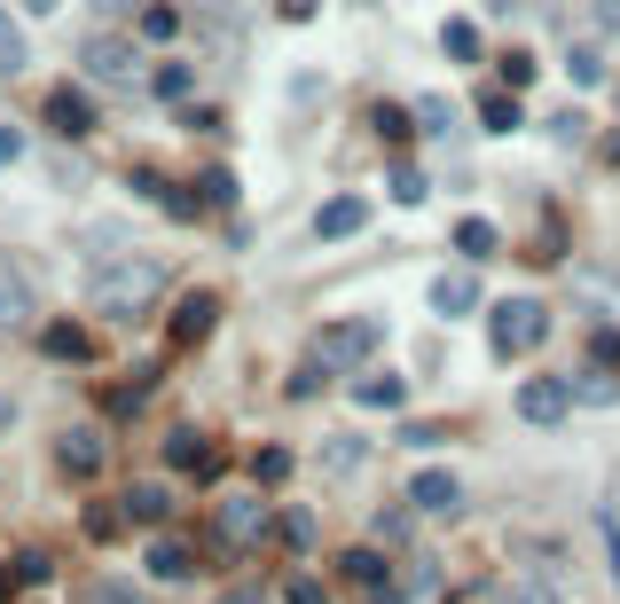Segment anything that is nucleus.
<instances>
[{
  "label": "nucleus",
  "instance_id": "nucleus-43",
  "mask_svg": "<svg viewBox=\"0 0 620 604\" xmlns=\"http://www.w3.org/2000/svg\"><path fill=\"white\" fill-rule=\"evenodd\" d=\"M103 16H134V9H150V0H94Z\"/></svg>",
  "mask_w": 620,
  "mask_h": 604
},
{
  "label": "nucleus",
  "instance_id": "nucleus-23",
  "mask_svg": "<svg viewBox=\"0 0 620 604\" xmlns=\"http://www.w3.org/2000/svg\"><path fill=\"white\" fill-rule=\"evenodd\" d=\"M189 87H197V72H189V63H166V72H150V94H157V103H189Z\"/></svg>",
  "mask_w": 620,
  "mask_h": 604
},
{
  "label": "nucleus",
  "instance_id": "nucleus-32",
  "mask_svg": "<svg viewBox=\"0 0 620 604\" xmlns=\"http://www.w3.org/2000/svg\"><path fill=\"white\" fill-rule=\"evenodd\" d=\"M197 196H205V205H236V174H220V165H212V174L197 181Z\"/></svg>",
  "mask_w": 620,
  "mask_h": 604
},
{
  "label": "nucleus",
  "instance_id": "nucleus-12",
  "mask_svg": "<svg viewBox=\"0 0 620 604\" xmlns=\"http://www.w3.org/2000/svg\"><path fill=\"white\" fill-rule=\"evenodd\" d=\"M166 463H173V472H212V463H220V448L205 440V432H166Z\"/></svg>",
  "mask_w": 620,
  "mask_h": 604
},
{
  "label": "nucleus",
  "instance_id": "nucleus-34",
  "mask_svg": "<svg viewBox=\"0 0 620 604\" xmlns=\"http://www.w3.org/2000/svg\"><path fill=\"white\" fill-rule=\"evenodd\" d=\"M393 205H424V174L416 165H393Z\"/></svg>",
  "mask_w": 620,
  "mask_h": 604
},
{
  "label": "nucleus",
  "instance_id": "nucleus-19",
  "mask_svg": "<svg viewBox=\"0 0 620 604\" xmlns=\"http://www.w3.org/2000/svg\"><path fill=\"white\" fill-rule=\"evenodd\" d=\"M440 48H448V63H479V55H487L479 24H464V16H455V24H440Z\"/></svg>",
  "mask_w": 620,
  "mask_h": 604
},
{
  "label": "nucleus",
  "instance_id": "nucleus-21",
  "mask_svg": "<svg viewBox=\"0 0 620 604\" xmlns=\"http://www.w3.org/2000/svg\"><path fill=\"white\" fill-rule=\"evenodd\" d=\"M150 574L157 581H189V574H197V557H189L181 542H150Z\"/></svg>",
  "mask_w": 620,
  "mask_h": 604
},
{
  "label": "nucleus",
  "instance_id": "nucleus-4",
  "mask_svg": "<svg viewBox=\"0 0 620 604\" xmlns=\"http://www.w3.org/2000/svg\"><path fill=\"white\" fill-rule=\"evenodd\" d=\"M377 354V322H322L314 330V369L338 377V369H362Z\"/></svg>",
  "mask_w": 620,
  "mask_h": 604
},
{
  "label": "nucleus",
  "instance_id": "nucleus-25",
  "mask_svg": "<svg viewBox=\"0 0 620 604\" xmlns=\"http://www.w3.org/2000/svg\"><path fill=\"white\" fill-rule=\"evenodd\" d=\"M518 118H527V111H518L511 94H487V103H479V126H487V133H511Z\"/></svg>",
  "mask_w": 620,
  "mask_h": 604
},
{
  "label": "nucleus",
  "instance_id": "nucleus-24",
  "mask_svg": "<svg viewBox=\"0 0 620 604\" xmlns=\"http://www.w3.org/2000/svg\"><path fill=\"white\" fill-rule=\"evenodd\" d=\"M455 244H464V259H487V252H495V220L464 213V220H455Z\"/></svg>",
  "mask_w": 620,
  "mask_h": 604
},
{
  "label": "nucleus",
  "instance_id": "nucleus-30",
  "mask_svg": "<svg viewBox=\"0 0 620 604\" xmlns=\"http://www.w3.org/2000/svg\"><path fill=\"white\" fill-rule=\"evenodd\" d=\"M362 440H331V448H322V463H331V472H362Z\"/></svg>",
  "mask_w": 620,
  "mask_h": 604
},
{
  "label": "nucleus",
  "instance_id": "nucleus-5",
  "mask_svg": "<svg viewBox=\"0 0 620 604\" xmlns=\"http://www.w3.org/2000/svg\"><path fill=\"white\" fill-rule=\"evenodd\" d=\"M550 338V307H542V298H503V307H495V346L503 354H534Z\"/></svg>",
  "mask_w": 620,
  "mask_h": 604
},
{
  "label": "nucleus",
  "instance_id": "nucleus-15",
  "mask_svg": "<svg viewBox=\"0 0 620 604\" xmlns=\"http://www.w3.org/2000/svg\"><path fill=\"white\" fill-rule=\"evenodd\" d=\"M40 354H48V361H94V338H87L79 322H48V330H40Z\"/></svg>",
  "mask_w": 620,
  "mask_h": 604
},
{
  "label": "nucleus",
  "instance_id": "nucleus-9",
  "mask_svg": "<svg viewBox=\"0 0 620 604\" xmlns=\"http://www.w3.org/2000/svg\"><path fill=\"white\" fill-rule=\"evenodd\" d=\"M377 604H440V565L432 557H409V574L393 589H377Z\"/></svg>",
  "mask_w": 620,
  "mask_h": 604
},
{
  "label": "nucleus",
  "instance_id": "nucleus-14",
  "mask_svg": "<svg viewBox=\"0 0 620 604\" xmlns=\"http://www.w3.org/2000/svg\"><path fill=\"white\" fill-rule=\"evenodd\" d=\"M362 220H370V205H362V196H331V205H322L314 213V228H322V236H362Z\"/></svg>",
  "mask_w": 620,
  "mask_h": 604
},
{
  "label": "nucleus",
  "instance_id": "nucleus-36",
  "mask_svg": "<svg viewBox=\"0 0 620 604\" xmlns=\"http://www.w3.org/2000/svg\"><path fill=\"white\" fill-rule=\"evenodd\" d=\"M377 542L401 550V542H409V511H377Z\"/></svg>",
  "mask_w": 620,
  "mask_h": 604
},
{
  "label": "nucleus",
  "instance_id": "nucleus-41",
  "mask_svg": "<svg viewBox=\"0 0 620 604\" xmlns=\"http://www.w3.org/2000/svg\"><path fill=\"white\" fill-rule=\"evenodd\" d=\"M503 79H511V87H527V79H534V55H527V48H511V55H503Z\"/></svg>",
  "mask_w": 620,
  "mask_h": 604
},
{
  "label": "nucleus",
  "instance_id": "nucleus-29",
  "mask_svg": "<svg viewBox=\"0 0 620 604\" xmlns=\"http://www.w3.org/2000/svg\"><path fill=\"white\" fill-rule=\"evenodd\" d=\"M566 79H573V87H597V79H605V63H597L590 48H573V55H566Z\"/></svg>",
  "mask_w": 620,
  "mask_h": 604
},
{
  "label": "nucleus",
  "instance_id": "nucleus-39",
  "mask_svg": "<svg viewBox=\"0 0 620 604\" xmlns=\"http://www.w3.org/2000/svg\"><path fill=\"white\" fill-rule=\"evenodd\" d=\"M87 604H142V596L126 589V581H94V589H87Z\"/></svg>",
  "mask_w": 620,
  "mask_h": 604
},
{
  "label": "nucleus",
  "instance_id": "nucleus-26",
  "mask_svg": "<svg viewBox=\"0 0 620 604\" xmlns=\"http://www.w3.org/2000/svg\"><path fill=\"white\" fill-rule=\"evenodd\" d=\"M16 72H24V31L0 16V79H16Z\"/></svg>",
  "mask_w": 620,
  "mask_h": 604
},
{
  "label": "nucleus",
  "instance_id": "nucleus-45",
  "mask_svg": "<svg viewBox=\"0 0 620 604\" xmlns=\"http://www.w3.org/2000/svg\"><path fill=\"white\" fill-rule=\"evenodd\" d=\"M283 16H314V0H283Z\"/></svg>",
  "mask_w": 620,
  "mask_h": 604
},
{
  "label": "nucleus",
  "instance_id": "nucleus-44",
  "mask_svg": "<svg viewBox=\"0 0 620 604\" xmlns=\"http://www.w3.org/2000/svg\"><path fill=\"white\" fill-rule=\"evenodd\" d=\"M597 24H612V31H620V0H597Z\"/></svg>",
  "mask_w": 620,
  "mask_h": 604
},
{
  "label": "nucleus",
  "instance_id": "nucleus-33",
  "mask_svg": "<svg viewBox=\"0 0 620 604\" xmlns=\"http://www.w3.org/2000/svg\"><path fill=\"white\" fill-rule=\"evenodd\" d=\"M377 133H385V142H409L416 118H409V111H393V103H377Z\"/></svg>",
  "mask_w": 620,
  "mask_h": 604
},
{
  "label": "nucleus",
  "instance_id": "nucleus-48",
  "mask_svg": "<svg viewBox=\"0 0 620 604\" xmlns=\"http://www.w3.org/2000/svg\"><path fill=\"white\" fill-rule=\"evenodd\" d=\"M9 589H16V581H9V565H0V596H9Z\"/></svg>",
  "mask_w": 620,
  "mask_h": 604
},
{
  "label": "nucleus",
  "instance_id": "nucleus-20",
  "mask_svg": "<svg viewBox=\"0 0 620 604\" xmlns=\"http://www.w3.org/2000/svg\"><path fill=\"white\" fill-rule=\"evenodd\" d=\"M353 400H362V409H401L409 385L393 377V369H385V377H362V385H353Z\"/></svg>",
  "mask_w": 620,
  "mask_h": 604
},
{
  "label": "nucleus",
  "instance_id": "nucleus-18",
  "mask_svg": "<svg viewBox=\"0 0 620 604\" xmlns=\"http://www.w3.org/2000/svg\"><path fill=\"white\" fill-rule=\"evenodd\" d=\"M166 511H173V494L157 487V479H142V487H126V518H134V526H157Z\"/></svg>",
  "mask_w": 620,
  "mask_h": 604
},
{
  "label": "nucleus",
  "instance_id": "nucleus-35",
  "mask_svg": "<svg viewBox=\"0 0 620 604\" xmlns=\"http://www.w3.org/2000/svg\"><path fill=\"white\" fill-rule=\"evenodd\" d=\"M283 604H331V589L307 581V574H290V581H283Z\"/></svg>",
  "mask_w": 620,
  "mask_h": 604
},
{
  "label": "nucleus",
  "instance_id": "nucleus-3",
  "mask_svg": "<svg viewBox=\"0 0 620 604\" xmlns=\"http://www.w3.org/2000/svg\"><path fill=\"white\" fill-rule=\"evenodd\" d=\"M275 534V518L259 511V494H220V511H212V542L228 550V557H244V550H259Z\"/></svg>",
  "mask_w": 620,
  "mask_h": 604
},
{
  "label": "nucleus",
  "instance_id": "nucleus-16",
  "mask_svg": "<svg viewBox=\"0 0 620 604\" xmlns=\"http://www.w3.org/2000/svg\"><path fill=\"white\" fill-rule=\"evenodd\" d=\"M24 314H31V283H24L16 259H0V330H16Z\"/></svg>",
  "mask_w": 620,
  "mask_h": 604
},
{
  "label": "nucleus",
  "instance_id": "nucleus-42",
  "mask_svg": "<svg viewBox=\"0 0 620 604\" xmlns=\"http://www.w3.org/2000/svg\"><path fill=\"white\" fill-rule=\"evenodd\" d=\"M16 157H24V133H16V126H0V165H16Z\"/></svg>",
  "mask_w": 620,
  "mask_h": 604
},
{
  "label": "nucleus",
  "instance_id": "nucleus-11",
  "mask_svg": "<svg viewBox=\"0 0 620 604\" xmlns=\"http://www.w3.org/2000/svg\"><path fill=\"white\" fill-rule=\"evenodd\" d=\"M212 322H220V298H181L173 307V346H197V338H212Z\"/></svg>",
  "mask_w": 620,
  "mask_h": 604
},
{
  "label": "nucleus",
  "instance_id": "nucleus-7",
  "mask_svg": "<svg viewBox=\"0 0 620 604\" xmlns=\"http://www.w3.org/2000/svg\"><path fill=\"white\" fill-rule=\"evenodd\" d=\"M409 511L455 518V511H464V479H455V472H416V479H409Z\"/></svg>",
  "mask_w": 620,
  "mask_h": 604
},
{
  "label": "nucleus",
  "instance_id": "nucleus-6",
  "mask_svg": "<svg viewBox=\"0 0 620 604\" xmlns=\"http://www.w3.org/2000/svg\"><path fill=\"white\" fill-rule=\"evenodd\" d=\"M566 409H573V385L566 377H527V385H518V416H527V424H566Z\"/></svg>",
  "mask_w": 620,
  "mask_h": 604
},
{
  "label": "nucleus",
  "instance_id": "nucleus-8",
  "mask_svg": "<svg viewBox=\"0 0 620 604\" xmlns=\"http://www.w3.org/2000/svg\"><path fill=\"white\" fill-rule=\"evenodd\" d=\"M55 463H63L72 479H94V472H103V432H94V424H72V432L55 440Z\"/></svg>",
  "mask_w": 620,
  "mask_h": 604
},
{
  "label": "nucleus",
  "instance_id": "nucleus-37",
  "mask_svg": "<svg viewBox=\"0 0 620 604\" xmlns=\"http://www.w3.org/2000/svg\"><path fill=\"white\" fill-rule=\"evenodd\" d=\"M503 604H558V589H550V581H511Z\"/></svg>",
  "mask_w": 620,
  "mask_h": 604
},
{
  "label": "nucleus",
  "instance_id": "nucleus-46",
  "mask_svg": "<svg viewBox=\"0 0 620 604\" xmlns=\"http://www.w3.org/2000/svg\"><path fill=\"white\" fill-rule=\"evenodd\" d=\"M24 9H31V16H48V9H63V0H24Z\"/></svg>",
  "mask_w": 620,
  "mask_h": 604
},
{
  "label": "nucleus",
  "instance_id": "nucleus-27",
  "mask_svg": "<svg viewBox=\"0 0 620 604\" xmlns=\"http://www.w3.org/2000/svg\"><path fill=\"white\" fill-rule=\"evenodd\" d=\"M118 518H126V511H111V502H87V518H79V526H87V542H111Z\"/></svg>",
  "mask_w": 620,
  "mask_h": 604
},
{
  "label": "nucleus",
  "instance_id": "nucleus-10",
  "mask_svg": "<svg viewBox=\"0 0 620 604\" xmlns=\"http://www.w3.org/2000/svg\"><path fill=\"white\" fill-rule=\"evenodd\" d=\"M432 314H448V322L479 314V275H472V267H455V275H440V283H432Z\"/></svg>",
  "mask_w": 620,
  "mask_h": 604
},
{
  "label": "nucleus",
  "instance_id": "nucleus-47",
  "mask_svg": "<svg viewBox=\"0 0 620 604\" xmlns=\"http://www.w3.org/2000/svg\"><path fill=\"white\" fill-rule=\"evenodd\" d=\"M228 604H268V596H251V589H236V596H228Z\"/></svg>",
  "mask_w": 620,
  "mask_h": 604
},
{
  "label": "nucleus",
  "instance_id": "nucleus-22",
  "mask_svg": "<svg viewBox=\"0 0 620 604\" xmlns=\"http://www.w3.org/2000/svg\"><path fill=\"white\" fill-rule=\"evenodd\" d=\"M314 534H322L314 511H283V518H275V542H283V550H314Z\"/></svg>",
  "mask_w": 620,
  "mask_h": 604
},
{
  "label": "nucleus",
  "instance_id": "nucleus-38",
  "mask_svg": "<svg viewBox=\"0 0 620 604\" xmlns=\"http://www.w3.org/2000/svg\"><path fill=\"white\" fill-rule=\"evenodd\" d=\"M48 574H55L48 550H24V557H16V581H48Z\"/></svg>",
  "mask_w": 620,
  "mask_h": 604
},
{
  "label": "nucleus",
  "instance_id": "nucleus-31",
  "mask_svg": "<svg viewBox=\"0 0 620 604\" xmlns=\"http://www.w3.org/2000/svg\"><path fill=\"white\" fill-rule=\"evenodd\" d=\"M142 40H181V16L173 9H142Z\"/></svg>",
  "mask_w": 620,
  "mask_h": 604
},
{
  "label": "nucleus",
  "instance_id": "nucleus-1",
  "mask_svg": "<svg viewBox=\"0 0 620 604\" xmlns=\"http://www.w3.org/2000/svg\"><path fill=\"white\" fill-rule=\"evenodd\" d=\"M157 291H166V267H157V259H111V267H94V307L118 314V322H142L157 307Z\"/></svg>",
  "mask_w": 620,
  "mask_h": 604
},
{
  "label": "nucleus",
  "instance_id": "nucleus-13",
  "mask_svg": "<svg viewBox=\"0 0 620 604\" xmlns=\"http://www.w3.org/2000/svg\"><path fill=\"white\" fill-rule=\"evenodd\" d=\"M338 581H353V589H393V565H385V550H346L338 557Z\"/></svg>",
  "mask_w": 620,
  "mask_h": 604
},
{
  "label": "nucleus",
  "instance_id": "nucleus-17",
  "mask_svg": "<svg viewBox=\"0 0 620 604\" xmlns=\"http://www.w3.org/2000/svg\"><path fill=\"white\" fill-rule=\"evenodd\" d=\"M48 126H55V133H87V126H94L87 94H79V87H55V94H48Z\"/></svg>",
  "mask_w": 620,
  "mask_h": 604
},
{
  "label": "nucleus",
  "instance_id": "nucleus-28",
  "mask_svg": "<svg viewBox=\"0 0 620 604\" xmlns=\"http://www.w3.org/2000/svg\"><path fill=\"white\" fill-rule=\"evenodd\" d=\"M283 472H290V448H259V455H251V479H259V487H275Z\"/></svg>",
  "mask_w": 620,
  "mask_h": 604
},
{
  "label": "nucleus",
  "instance_id": "nucleus-40",
  "mask_svg": "<svg viewBox=\"0 0 620 604\" xmlns=\"http://www.w3.org/2000/svg\"><path fill=\"white\" fill-rule=\"evenodd\" d=\"M590 354H597V369H605V377H620V330H605V338H597Z\"/></svg>",
  "mask_w": 620,
  "mask_h": 604
},
{
  "label": "nucleus",
  "instance_id": "nucleus-49",
  "mask_svg": "<svg viewBox=\"0 0 620 604\" xmlns=\"http://www.w3.org/2000/svg\"><path fill=\"white\" fill-rule=\"evenodd\" d=\"M605 157H612V165H620V142H612V150H605Z\"/></svg>",
  "mask_w": 620,
  "mask_h": 604
},
{
  "label": "nucleus",
  "instance_id": "nucleus-2",
  "mask_svg": "<svg viewBox=\"0 0 620 604\" xmlns=\"http://www.w3.org/2000/svg\"><path fill=\"white\" fill-rule=\"evenodd\" d=\"M79 72L103 87H134L142 79V40H118V31H87L79 40Z\"/></svg>",
  "mask_w": 620,
  "mask_h": 604
}]
</instances>
